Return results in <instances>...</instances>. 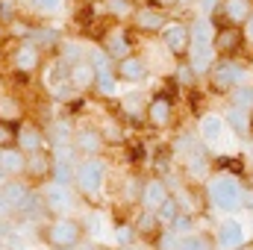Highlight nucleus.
Listing matches in <instances>:
<instances>
[{
  "mask_svg": "<svg viewBox=\"0 0 253 250\" xmlns=\"http://www.w3.org/2000/svg\"><path fill=\"white\" fill-rule=\"evenodd\" d=\"M206 191H209L212 206L221 209V212H236V209H242V203H245L242 183H239L236 177H230V174H218V177H212L209 186H206Z\"/></svg>",
  "mask_w": 253,
  "mask_h": 250,
  "instance_id": "obj_1",
  "label": "nucleus"
},
{
  "mask_svg": "<svg viewBox=\"0 0 253 250\" xmlns=\"http://www.w3.org/2000/svg\"><path fill=\"white\" fill-rule=\"evenodd\" d=\"M74 183H77V188H80L83 194H88V197L100 194V188H103V183H106V165H103V159H97V156L83 159V162L77 165Z\"/></svg>",
  "mask_w": 253,
  "mask_h": 250,
  "instance_id": "obj_2",
  "label": "nucleus"
},
{
  "mask_svg": "<svg viewBox=\"0 0 253 250\" xmlns=\"http://www.w3.org/2000/svg\"><path fill=\"white\" fill-rule=\"evenodd\" d=\"M47 245L56 250H71L80 248V224L71 218H56L47 227Z\"/></svg>",
  "mask_w": 253,
  "mask_h": 250,
  "instance_id": "obj_3",
  "label": "nucleus"
},
{
  "mask_svg": "<svg viewBox=\"0 0 253 250\" xmlns=\"http://www.w3.org/2000/svg\"><path fill=\"white\" fill-rule=\"evenodd\" d=\"M162 42H165V50L168 53L186 56L191 50V27L180 24V21H168L165 30H162Z\"/></svg>",
  "mask_w": 253,
  "mask_h": 250,
  "instance_id": "obj_4",
  "label": "nucleus"
},
{
  "mask_svg": "<svg viewBox=\"0 0 253 250\" xmlns=\"http://www.w3.org/2000/svg\"><path fill=\"white\" fill-rule=\"evenodd\" d=\"M242 83H245L242 65L230 62V59H221V62L212 68V85H215L218 91H233V88H239Z\"/></svg>",
  "mask_w": 253,
  "mask_h": 250,
  "instance_id": "obj_5",
  "label": "nucleus"
},
{
  "mask_svg": "<svg viewBox=\"0 0 253 250\" xmlns=\"http://www.w3.org/2000/svg\"><path fill=\"white\" fill-rule=\"evenodd\" d=\"M168 197H171V194H168V186H165L159 177L141 183V197H138L141 209H147V212H159V206H162Z\"/></svg>",
  "mask_w": 253,
  "mask_h": 250,
  "instance_id": "obj_6",
  "label": "nucleus"
},
{
  "mask_svg": "<svg viewBox=\"0 0 253 250\" xmlns=\"http://www.w3.org/2000/svg\"><path fill=\"white\" fill-rule=\"evenodd\" d=\"M227 118L224 115H203L200 118V138H203V144H209V147H218L221 141H224V135H227Z\"/></svg>",
  "mask_w": 253,
  "mask_h": 250,
  "instance_id": "obj_7",
  "label": "nucleus"
},
{
  "mask_svg": "<svg viewBox=\"0 0 253 250\" xmlns=\"http://www.w3.org/2000/svg\"><path fill=\"white\" fill-rule=\"evenodd\" d=\"M147 118L153 126H168L174 118V100L168 94H156L147 100Z\"/></svg>",
  "mask_w": 253,
  "mask_h": 250,
  "instance_id": "obj_8",
  "label": "nucleus"
},
{
  "mask_svg": "<svg viewBox=\"0 0 253 250\" xmlns=\"http://www.w3.org/2000/svg\"><path fill=\"white\" fill-rule=\"evenodd\" d=\"M215 242L221 250H236L239 245H245V227L239 221H221L218 224V233H215Z\"/></svg>",
  "mask_w": 253,
  "mask_h": 250,
  "instance_id": "obj_9",
  "label": "nucleus"
},
{
  "mask_svg": "<svg viewBox=\"0 0 253 250\" xmlns=\"http://www.w3.org/2000/svg\"><path fill=\"white\" fill-rule=\"evenodd\" d=\"M103 144H106V138H103V132L94 129V126H80V129L74 132V147L83 150V153H88V156H97V153L103 150Z\"/></svg>",
  "mask_w": 253,
  "mask_h": 250,
  "instance_id": "obj_10",
  "label": "nucleus"
},
{
  "mask_svg": "<svg viewBox=\"0 0 253 250\" xmlns=\"http://www.w3.org/2000/svg\"><path fill=\"white\" fill-rule=\"evenodd\" d=\"M53 153L47 150H36V153H27V174L36 177V180H44V177H53Z\"/></svg>",
  "mask_w": 253,
  "mask_h": 250,
  "instance_id": "obj_11",
  "label": "nucleus"
},
{
  "mask_svg": "<svg viewBox=\"0 0 253 250\" xmlns=\"http://www.w3.org/2000/svg\"><path fill=\"white\" fill-rule=\"evenodd\" d=\"M94 83H97V68H94V62L80 59V62L71 65V88L85 91V88H91Z\"/></svg>",
  "mask_w": 253,
  "mask_h": 250,
  "instance_id": "obj_12",
  "label": "nucleus"
},
{
  "mask_svg": "<svg viewBox=\"0 0 253 250\" xmlns=\"http://www.w3.org/2000/svg\"><path fill=\"white\" fill-rule=\"evenodd\" d=\"M215 53H218V50H215V44H191L189 65L194 68V74H197V77L215 68Z\"/></svg>",
  "mask_w": 253,
  "mask_h": 250,
  "instance_id": "obj_13",
  "label": "nucleus"
},
{
  "mask_svg": "<svg viewBox=\"0 0 253 250\" xmlns=\"http://www.w3.org/2000/svg\"><path fill=\"white\" fill-rule=\"evenodd\" d=\"M39 65H42V47H36L33 42H24V44L15 50V68H18V71L33 74Z\"/></svg>",
  "mask_w": 253,
  "mask_h": 250,
  "instance_id": "obj_14",
  "label": "nucleus"
},
{
  "mask_svg": "<svg viewBox=\"0 0 253 250\" xmlns=\"http://www.w3.org/2000/svg\"><path fill=\"white\" fill-rule=\"evenodd\" d=\"M18 147L24 150V153H36V150H44L47 147V138H44V132L39 129V126L27 124L18 129Z\"/></svg>",
  "mask_w": 253,
  "mask_h": 250,
  "instance_id": "obj_15",
  "label": "nucleus"
},
{
  "mask_svg": "<svg viewBox=\"0 0 253 250\" xmlns=\"http://www.w3.org/2000/svg\"><path fill=\"white\" fill-rule=\"evenodd\" d=\"M115 74H118V80H126V83H141L147 77V62L138 59V56H126V59L118 62Z\"/></svg>",
  "mask_w": 253,
  "mask_h": 250,
  "instance_id": "obj_16",
  "label": "nucleus"
},
{
  "mask_svg": "<svg viewBox=\"0 0 253 250\" xmlns=\"http://www.w3.org/2000/svg\"><path fill=\"white\" fill-rule=\"evenodd\" d=\"M0 168L6 174H27V153L21 147H6L0 150Z\"/></svg>",
  "mask_w": 253,
  "mask_h": 250,
  "instance_id": "obj_17",
  "label": "nucleus"
},
{
  "mask_svg": "<svg viewBox=\"0 0 253 250\" xmlns=\"http://www.w3.org/2000/svg\"><path fill=\"white\" fill-rule=\"evenodd\" d=\"M47 88L53 91V94H62L65 88H71V68H68V62H56L47 68Z\"/></svg>",
  "mask_w": 253,
  "mask_h": 250,
  "instance_id": "obj_18",
  "label": "nucleus"
},
{
  "mask_svg": "<svg viewBox=\"0 0 253 250\" xmlns=\"http://www.w3.org/2000/svg\"><path fill=\"white\" fill-rule=\"evenodd\" d=\"M165 15L159 12V9H138L135 12V27L141 30V33H156V30H165Z\"/></svg>",
  "mask_w": 253,
  "mask_h": 250,
  "instance_id": "obj_19",
  "label": "nucleus"
},
{
  "mask_svg": "<svg viewBox=\"0 0 253 250\" xmlns=\"http://www.w3.org/2000/svg\"><path fill=\"white\" fill-rule=\"evenodd\" d=\"M239 44H242V33H239L236 27H227V30H218V33H215V50H218L221 56L236 53Z\"/></svg>",
  "mask_w": 253,
  "mask_h": 250,
  "instance_id": "obj_20",
  "label": "nucleus"
},
{
  "mask_svg": "<svg viewBox=\"0 0 253 250\" xmlns=\"http://www.w3.org/2000/svg\"><path fill=\"white\" fill-rule=\"evenodd\" d=\"M103 50L112 56V59H126V56H132L129 53V42H126V33H121V30H112L109 36H106V42H103Z\"/></svg>",
  "mask_w": 253,
  "mask_h": 250,
  "instance_id": "obj_21",
  "label": "nucleus"
},
{
  "mask_svg": "<svg viewBox=\"0 0 253 250\" xmlns=\"http://www.w3.org/2000/svg\"><path fill=\"white\" fill-rule=\"evenodd\" d=\"M44 203L53 209V212H65V209H71V191H68V186H59V183H53V186H47V191H44Z\"/></svg>",
  "mask_w": 253,
  "mask_h": 250,
  "instance_id": "obj_22",
  "label": "nucleus"
},
{
  "mask_svg": "<svg viewBox=\"0 0 253 250\" xmlns=\"http://www.w3.org/2000/svg\"><path fill=\"white\" fill-rule=\"evenodd\" d=\"M215 248H218V242L212 236H206V233H186V236H180V242H177L174 250H215Z\"/></svg>",
  "mask_w": 253,
  "mask_h": 250,
  "instance_id": "obj_23",
  "label": "nucleus"
},
{
  "mask_svg": "<svg viewBox=\"0 0 253 250\" xmlns=\"http://www.w3.org/2000/svg\"><path fill=\"white\" fill-rule=\"evenodd\" d=\"M224 15L233 21V24H245V21H251L253 15V3L251 0H224Z\"/></svg>",
  "mask_w": 253,
  "mask_h": 250,
  "instance_id": "obj_24",
  "label": "nucleus"
},
{
  "mask_svg": "<svg viewBox=\"0 0 253 250\" xmlns=\"http://www.w3.org/2000/svg\"><path fill=\"white\" fill-rule=\"evenodd\" d=\"M215 27L209 24L206 15H200L194 24H191V44H215Z\"/></svg>",
  "mask_w": 253,
  "mask_h": 250,
  "instance_id": "obj_25",
  "label": "nucleus"
},
{
  "mask_svg": "<svg viewBox=\"0 0 253 250\" xmlns=\"http://www.w3.org/2000/svg\"><path fill=\"white\" fill-rule=\"evenodd\" d=\"M3 197L9 203V209H24L33 194H30V188L24 186V183H9V186L3 188Z\"/></svg>",
  "mask_w": 253,
  "mask_h": 250,
  "instance_id": "obj_26",
  "label": "nucleus"
},
{
  "mask_svg": "<svg viewBox=\"0 0 253 250\" xmlns=\"http://www.w3.org/2000/svg\"><path fill=\"white\" fill-rule=\"evenodd\" d=\"M224 118H227V124H230V129H233L236 135H248V132H251V126H253L248 109H242V106H233Z\"/></svg>",
  "mask_w": 253,
  "mask_h": 250,
  "instance_id": "obj_27",
  "label": "nucleus"
},
{
  "mask_svg": "<svg viewBox=\"0 0 253 250\" xmlns=\"http://www.w3.org/2000/svg\"><path fill=\"white\" fill-rule=\"evenodd\" d=\"M156 218H159V224H174V221L180 218V203H177V197H168V200L159 206Z\"/></svg>",
  "mask_w": 253,
  "mask_h": 250,
  "instance_id": "obj_28",
  "label": "nucleus"
},
{
  "mask_svg": "<svg viewBox=\"0 0 253 250\" xmlns=\"http://www.w3.org/2000/svg\"><path fill=\"white\" fill-rule=\"evenodd\" d=\"M115 77H118V74H112L109 65H106V68H97V83H94V88H97L100 94H112V91H115Z\"/></svg>",
  "mask_w": 253,
  "mask_h": 250,
  "instance_id": "obj_29",
  "label": "nucleus"
},
{
  "mask_svg": "<svg viewBox=\"0 0 253 250\" xmlns=\"http://www.w3.org/2000/svg\"><path fill=\"white\" fill-rule=\"evenodd\" d=\"M21 118V103L15 97H0V121H18Z\"/></svg>",
  "mask_w": 253,
  "mask_h": 250,
  "instance_id": "obj_30",
  "label": "nucleus"
},
{
  "mask_svg": "<svg viewBox=\"0 0 253 250\" xmlns=\"http://www.w3.org/2000/svg\"><path fill=\"white\" fill-rule=\"evenodd\" d=\"M233 106H242V109H253V85H239L233 91Z\"/></svg>",
  "mask_w": 253,
  "mask_h": 250,
  "instance_id": "obj_31",
  "label": "nucleus"
},
{
  "mask_svg": "<svg viewBox=\"0 0 253 250\" xmlns=\"http://www.w3.org/2000/svg\"><path fill=\"white\" fill-rule=\"evenodd\" d=\"M18 144V129L9 124V121H0V150Z\"/></svg>",
  "mask_w": 253,
  "mask_h": 250,
  "instance_id": "obj_32",
  "label": "nucleus"
},
{
  "mask_svg": "<svg viewBox=\"0 0 253 250\" xmlns=\"http://www.w3.org/2000/svg\"><path fill=\"white\" fill-rule=\"evenodd\" d=\"M124 112H129V115H147V103H144V94H129V97H124Z\"/></svg>",
  "mask_w": 253,
  "mask_h": 250,
  "instance_id": "obj_33",
  "label": "nucleus"
},
{
  "mask_svg": "<svg viewBox=\"0 0 253 250\" xmlns=\"http://www.w3.org/2000/svg\"><path fill=\"white\" fill-rule=\"evenodd\" d=\"M30 42H33L36 47H47V44H56V42H59V36H56L53 30H36V33L30 36Z\"/></svg>",
  "mask_w": 253,
  "mask_h": 250,
  "instance_id": "obj_34",
  "label": "nucleus"
},
{
  "mask_svg": "<svg viewBox=\"0 0 253 250\" xmlns=\"http://www.w3.org/2000/svg\"><path fill=\"white\" fill-rule=\"evenodd\" d=\"M132 239H135V227H129V224H118V227H115V242H118L121 248H129Z\"/></svg>",
  "mask_w": 253,
  "mask_h": 250,
  "instance_id": "obj_35",
  "label": "nucleus"
},
{
  "mask_svg": "<svg viewBox=\"0 0 253 250\" xmlns=\"http://www.w3.org/2000/svg\"><path fill=\"white\" fill-rule=\"evenodd\" d=\"M33 9H39V12H44V15H56L59 9H62V0H27Z\"/></svg>",
  "mask_w": 253,
  "mask_h": 250,
  "instance_id": "obj_36",
  "label": "nucleus"
},
{
  "mask_svg": "<svg viewBox=\"0 0 253 250\" xmlns=\"http://www.w3.org/2000/svg\"><path fill=\"white\" fill-rule=\"evenodd\" d=\"M194 80H197V74H194V68H191L189 62H183L177 68V83H180V85H191Z\"/></svg>",
  "mask_w": 253,
  "mask_h": 250,
  "instance_id": "obj_37",
  "label": "nucleus"
},
{
  "mask_svg": "<svg viewBox=\"0 0 253 250\" xmlns=\"http://www.w3.org/2000/svg\"><path fill=\"white\" fill-rule=\"evenodd\" d=\"M156 221H159V218H156V212H147V209H144V212H141V224H138V230H141V233L156 230Z\"/></svg>",
  "mask_w": 253,
  "mask_h": 250,
  "instance_id": "obj_38",
  "label": "nucleus"
},
{
  "mask_svg": "<svg viewBox=\"0 0 253 250\" xmlns=\"http://www.w3.org/2000/svg\"><path fill=\"white\" fill-rule=\"evenodd\" d=\"M109 9H112L115 15H126V12L132 9V0H109Z\"/></svg>",
  "mask_w": 253,
  "mask_h": 250,
  "instance_id": "obj_39",
  "label": "nucleus"
},
{
  "mask_svg": "<svg viewBox=\"0 0 253 250\" xmlns=\"http://www.w3.org/2000/svg\"><path fill=\"white\" fill-rule=\"evenodd\" d=\"M171 227H177V233H186V230L191 227V218H189V215H180V218H177Z\"/></svg>",
  "mask_w": 253,
  "mask_h": 250,
  "instance_id": "obj_40",
  "label": "nucleus"
},
{
  "mask_svg": "<svg viewBox=\"0 0 253 250\" xmlns=\"http://www.w3.org/2000/svg\"><path fill=\"white\" fill-rule=\"evenodd\" d=\"M15 12H12V3H0V21H12Z\"/></svg>",
  "mask_w": 253,
  "mask_h": 250,
  "instance_id": "obj_41",
  "label": "nucleus"
},
{
  "mask_svg": "<svg viewBox=\"0 0 253 250\" xmlns=\"http://www.w3.org/2000/svg\"><path fill=\"white\" fill-rule=\"evenodd\" d=\"M215 3H218V0H197V9H200L203 15H209V12L215 9Z\"/></svg>",
  "mask_w": 253,
  "mask_h": 250,
  "instance_id": "obj_42",
  "label": "nucleus"
},
{
  "mask_svg": "<svg viewBox=\"0 0 253 250\" xmlns=\"http://www.w3.org/2000/svg\"><path fill=\"white\" fill-rule=\"evenodd\" d=\"M159 6H174V3H186V0H156Z\"/></svg>",
  "mask_w": 253,
  "mask_h": 250,
  "instance_id": "obj_43",
  "label": "nucleus"
},
{
  "mask_svg": "<svg viewBox=\"0 0 253 250\" xmlns=\"http://www.w3.org/2000/svg\"><path fill=\"white\" fill-rule=\"evenodd\" d=\"M248 36L253 39V15H251V21H248Z\"/></svg>",
  "mask_w": 253,
  "mask_h": 250,
  "instance_id": "obj_44",
  "label": "nucleus"
},
{
  "mask_svg": "<svg viewBox=\"0 0 253 250\" xmlns=\"http://www.w3.org/2000/svg\"><path fill=\"white\" fill-rule=\"evenodd\" d=\"M236 250H253V245H248V242H245V245H239Z\"/></svg>",
  "mask_w": 253,
  "mask_h": 250,
  "instance_id": "obj_45",
  "label": "nucleus"
},
{
  "mask_svg": "<svg viewBox=\"0 0 253 250\" xmlns=\"http://www.w3.org/2000/svg\"><path fill=\"white\" fill-rule=\"evenodd\" d=\"M3 183H6V171L0 168V186H3Z\"/></svg>",
  "mask_w": 253,
  "mask_h": 250,
  "instance_id": "obj_46",
  "label": "nucleus"
},
{
  "mask_svg": "<svg viewBox=\"0 0 253 250\" xmlns=\"http://www.w3.org/2000/svg\"><path fill=\"white\" fill-rule=\"evenodd\" d=\"M121 250H135V248H132V245H129V248H121Z\"/></svg>",
  "mask_w": 253,
  "mask_h": 250,
  "instance_id": "obj_47",
  "label": "nucleus"
},
{
  "mask_svg": "<svg viewBox=\"0 0 253 250\" xmlns=\"http://www.w3.org/2000/svg\"><path fill=\"white\" fill-rule=\"evenodd\" d=\"M251 121H253V109H251Z\"/></svg>",
  "mask_w": 253,
  "mask_h": 250,
  "instance_id": "obj_48",
  "label": "nucleus"
},
{
  "mask_svg": "<svg viewBox=\"0 0 253 250\" xmlns=\"http://www.w3.org/2000/svg\"><path fill=\"white\" fill-rule=\"evenodd\" d=\"M0 250H3V245H0Z\"/></svg>",
  "mask_w": 253,
  "mask_h": 250,
  "instance_id": "obj_49",
  "label": "nucleus"
},
{
  "mask_svg": "<svg viewBox=\"0 0 253 250\" xmlns=\"http://www.w3.org/2000/svg\"><path fill=\"white\" fill-rule=\"evenodd\" d=\"M251 159H253V153H251Z\"/></svg>",
  "mask_w": 253,
  "mask_h": 250,
  "instance_id": "obj_50",
  "label": "nucleus"
}]
</instances>
